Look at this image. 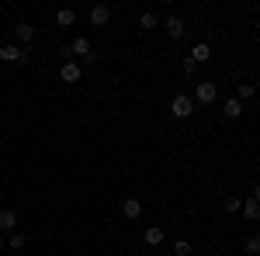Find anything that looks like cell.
Masks as SVG:
<instances>
[{"label": "cell", "instance_id": "6da1fadb", "mask_svg": "<svg viewBox=\"0 0 260 256\" xmlns=\"http://www.w3.org/2000/svg\"><path fill=\"white\" fill-rule=\"evenodd\" d=\"M170 115H174V118H191V115H194V97L177 94V97L170 100Z\"/></svg>", "mask_w": 260, "mask_h": 256}, {"label": "cell", "instance_id": "7a4b0ae2", "mask_svg": "<svg viewBox=\"0 0 260 256\" xmlns=\"http://www.w3.org/2000/svg\"><path fill=\"white\" fill-rule=\"evenodd\" d=\"M215 97H219V87H215L212 80H201L198 87H194V100H198V104H212Z\"/></svg>", "mask_w": 260, "mask_h": 256}, {"label": "cell", "instance_id": "3957f363", "mask_svg": "<svg viewBox=\"0 0 260 256\" xmlns=\"http://www.w3.org/2000/svg\"><path fill=\"white\" fill-rule=\"evenodd\" d=\"M28 52H21V45H0V62H24Z\"/></svg>", "mask_w": 260, "mask_h": 256}, {"label": "cell", "instance_id": "277c9868", "mask_svg": "<svg viewBox=\"0 0 260 256\" xmlns=\"http://www.w3.org/2000/svg\"><path fill=\"white\" fill-rule=\"evenodd\" d=\"M70 52H77V56H83V62H94V59H98L87 39H73V45H70Z\"/></svg>", "mask_w": 260, "mask_h": 256}, {"label": "cell", "instance_id": "5b68a950", "mask_svg": "<svg viewBox=\"0 0 260 256\" xmlns=\"http://www.w3.org/2000/svg\"><path fill=\"white\" fill-rule=\"evenodd\" d=\"M108 21H111V7H108V4H98V7L90 11V24H98V28H104Z\"/></svg>", "mask_w": 260, "mask_h": 256}, {"label": "cell", "instance_id": "8992f818", "mask_svg": "<svg viewBox=\"0 0 260 256\" xmlns=\"http://www.w3.org/2000/svg\"><path fill=\"white\" fill-rule=\"evenodd\" d=\"M59 80L62 83H77V80H80V66H77V62H62Z\"/></svg>", "mask_w": 260, "mask_h": 256}, {"label": "cell", "instance_id": "52a82bcc", "mask_svg": "<svg viewBox=\"0 0 260 256\" xmlns=\"http://www.w3.org/2000/svg\"><path fill=\"white\" fill-rule=\"evenodd\" d=\"M121 215H125V218H139L142 215V204L136 201V197H125V201H121Z\"/></svg>", "mask_w": 260, "mask_h": 256}, {"label": "cell", "instance_id": "ba28073f", "mask_svg": "<svg viewBox=\"0 0 260 256\" xmlns=\"http://www.w3.org/2000/svg\"><path fill=\"white\" fill-rule=\"evenodd\" d=\"M14 225H18V215L11 208H4L0 211V232H14Z\"/></svg>", "mask_w": 260, "mask_h": 256}, {"label": "cell", "instance_id": "9c48e42d", "mask_svg": "<svg viewBox=\"0 0 260 256\" xmlns=\"http://www.w3.org/2000/svg\"><path fill=\"white\" fill-rule=\"evenodd\" d=\"M222 115H225L229 121H236V118L243 115V104H240L236 97H233V100H225V104H222Z\"/></svg>", "mask_w": 260, "mask_h": 256}, {"label": "cell", "instance_id": "30bf717a", "mask_svg": "<svg viewBox=\"0 0 260 256\" xmlns=\"http://www.w3.org/2000/svg\"><path fill=\"white\" fill-rule=\"evenodd\" d=\"M14 35H18V42H31V39H35V24H28V21H21L18 28H14Z\"/></svg>", "mask_w": 260, "mask_h": 256}, {"label": "cell", "instance_id": "8fae6325", "mask_svg": "<svg viewBox=\"0 0 260 256\" xmlns=\"http://www.w3.org/2000/svg\"><path fill=\"white\" fill-rule=\"evenodd\" d=\"M163 28H167V35H170V39H180V35H184V21H180V18H167Z\"/></svg>", "mask_w": 260, "mask_h": 256}, {"label": "cell", "instance_id": "7c38bea8", "mask_svg": "<svg viewBox=\"0 0 260 256\" xmlns=\"http://www.w3.org/2000/svg\"><path fill=\"white\" fill-rule=\"evenodd\" d=\"M243 215L250 218V222H257V218H260V204L253 201V197H246V201H243Z\"/></svg>", "mask_w": 260, "mask_h": 256}, {"label": "cell", "instance_id": "4fadbf2b", "mask_svg": "<svg viewBox=\"0 0 260 256\" xmlns=\"http://www.w3.org/2000/svg\"><path fill=\"white\" fill-rule=\"evenodd\" d=\"M73 21H77V14H73L70 7H59V11H56V24H62V28H70Z\"/></svg>", "mask_w": 260, "mask_h": 256}, {"label": "cell", "instance_id": "5bb4252c", "mask_svg": "<svg viewBox=\"0 0 260 256\" xmlns=\"http://www.w3.org/2000/svg\"><path fill=\"white\" fill-rule=\"evenodd\" d=\"M139 24H142V28H146V31H153V28L160 24V14H156V11H146V14H142V18H139Z\"/></svg>", "mask_w": 260, "mask_h": 256}, {"label": "cell", "instance_id": "9a60e30c", "mask_svg": "<svg viewBox=\"0 0 260 256\" xmlns=\"http://www.w3.org/2000/svg\"><path fill=\"white\" fill-rule=\"evenodd\" d=\"M253 94H257V87H253V83H240V87H236V100H240V104H243V100H250Z\"/></svg>", "mask_w": 260, "mask_h": 256}, {"label": "cell", "instance_id": "2e32d148", "mask_svg": "<svg viewBox=\"0 0 260 256\" xmlns=\"http://www.w3.org/2000/svg\"><path fill=\"white\" fill-rule=\"evenodd\" d=\"M208 56H212V49H208L205 42H201V45H194V52H191V59L198 62V66H201V62H205V59H208Z\"/></svg>", "mask_w": 260, "mask_h": 256}, {"label": "cell", "instance_id": "e0dca14e", "mask_svg": "<svg viewBox=\"0 0 260 256\" xmlns=\"http://www.w3.org/2000/svg\"><path fill=\"white\" fill-rule=\"evenodd\" d=\"M146 242H149V246H160V242H163V229H156V225L146 229Z\"/></svg>", "mask_w": 260, "mask_h": 256}, {"label": "cell", "instance_id": "ac0fdd59", "mask_svg": "<svg viewBox=\"0 0 260 256\" xmlns=\"http://www.w3.org/2000/svg\"><path fill=\"white\" fill-rule=\"evenodd\" d=\"M243 246H246V253H250V256H260V236H246Z\"/></svg>", "mask_w": 260, "mask_h": 256}, {"label": "cell", "instance_id": "d6986e66", "mask_svg": "<svg viewBox=\"0 0 260 256\" xmlns=\"http://www.w3.org/2000/svg\"><path fill=\"white\" fill-rule=\"evenodd\" d=\"M222 208H225L229 215H236V211H243V201H240V197H225V204H222Z\"/></svg>", "mask_w": 260, "mask_h": 256}, {"label": "cell", "instance_id": "ffe728a7", "mask_svg": "<svg viewBox=\"0 0 260 256\" xmlns=\"http://www.w3.org/2000/svg\"><path fill=\"white\" fill-rule=\"evenodd\" d=\"M174 256H191V242H187V239L174 242Z\"/></svg>", "mask_w": 260, "mask_h": 256}, {"label": "cell", "instance_id": "44dd1931", "mask_svg": "<svg viewBox=\"0 0 260 256\" xmlns=\"http://www.w3.org/2000/svg\"><path fill=\"white\" fill-rule=\"evenodd\" d=\"M7 246H11V249H21V246H24V236H21V232H11Z\"/></svg>", "mask_w": 260, "mask_h": 256}, {"label": "cell", "instance_id": "7402d4cb", "mask_svg": "<svg viewBox=\"0 0 260 256\" xmlns=\"http://www.w3.org/2000/svg\"><path fill=\"white\" fill-rule=\"evenodd\" d=\"M194 69H198V62H194L191 56H187V59H184V73H194Z\"/></svg>", "mask_w": 260, "mask_h": 256}, {"label": "cell", "instance_id": "603a6c76", "mask_svg": "<svg viewBox=\"0 0 260 256\" xmlns=\"http://www.w3.org/2000/svg\"><path fill=\"white\" fill-rule=\"evenodd\" d=\"M250 197H253V201H257V204H260V184H257V187H253V194H250Z\"/></svg>", "mask_w": 260, "mask_h": 256}, {"label": "cell", "instance_id": "cb8c5ba5", "mask_svg": "<svg viewBox=\"0 0 260 256\" xmlns=\"http://www.w3.org/2000/svg\"><path fill=\"white\" fill-rule=\"evenodd\" d=\"M0 249H7V242H4V236H0Z\"/></svg>", "mask_w": 260, "mask_h": 256}, {"label": "cell", "instance_id": "d4e9b609", "mask_svg": "<svg viewBox=\"0 0 260 256\" xmlns=\"http://www.w3.org/2000/svg\"><path fill=\"white\" fill-rule=\"evenodd\" d=\"M160 256H174V253H160Z\"/></svg>", "mask_w": 260, "mask_h": 256}]
</instances>
